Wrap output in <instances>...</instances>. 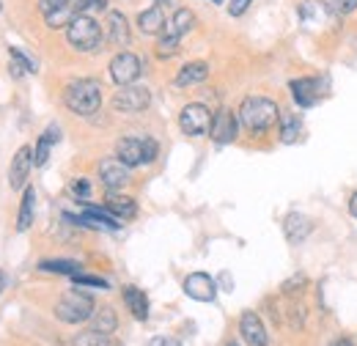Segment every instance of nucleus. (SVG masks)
<instances>
[{"label": "nucleus", "instance_id": "obj_1", "mask_svg": "<svg viewBox=\"0 0 357 346\" xmlns=\"http://www.w3.org/2000/svg\"><path fill=\"white\" fill-rule=\"evenodd\" d=\"M239 121L253 135H264L280 121V107L267 96H248L239 105Z\"/></svg>", "mask_w": 357, "mask_h": 346}, {"label": "nucleus", "instance_id": "obj_2", "mask_svg": "<svg viewBox=\"0 0 357 346\" xmlns=\"http://www.w3.org/2000/svg\"><path fill=\"white\" fill-rule=\"evenodd\" d=\"M63 102H66V107H69L72 113H77V116H91V113H96L99 105H102V86H99L96 80H89V77L75 80V83H69L66 91H63Z\"/></svg>", "mask_w": 357, "mask_h": 346}, {"label": "nucleus", "instance_id": "obj_3", "mask_svg": "<svg viewBox=\"0 0 357 346\" xmlns=\"http://www.w3.org/2000/svg\"><path fill=\"white\" fill-rule=\"evenodd\" d=\"M66 42L72 44L77 52H93L102 44V28L89 14H77L66 25Z\"/></svg>", "mask_w": 357, "mask_h": 346}, {"label": "nucleus", "instance_id": "obj_4", "mask_svg": "<svg viewBox=\"0 0 357 346\" xmlns=\"http://www.w3.org/2000/svg\"><path fill=\"white\" fill-rule=\"evenodd\" d=\"M55 316L66 324H80V322H89L93 316V300L89 294H83L80 289H69L58 305H55Z\"/></svg>", "mask_w": 357, "mask_h": 346}, {"label": "nucleus", "instance_id": "obj_5", "mask_svg": "<svg viewBox=\"0 0 357 346\" xmlns=\"http://www.w3.org/2000/svg\"><path fill=\"white\" fill-rule=\"evenodd\" d=\"M212 113H209V107L206 105H198V102H192V105H187L184 110H181V116H178V127L184 135H190V137H201V135H206V132L212 130Z\"/></svg>", "mask_w": 357, "mask_h": 346}, {"label": "nucleus", "instance_id": "obj_6", "mask_svg": "<svg viewBox=\"0 0 357 346\" xmlns=\"http://www.w3.org/2000/svg\"><path fill=\"white\" fill-rule=\"evenodd\" d=\"M151 105V93L143 86H121V91H116L113 96V107L119 113H140Z\"/></svg>", "mask_w": 357, "mask_h": 346}, {"label": "nucleus", "instance_id": "obj_7", "mask_svg": "<svg viewBox=\"0 0 357 346\" xmlns=\"http://www.w3.org/2000/svg\"><path fill=\"white\" fill-rule=\"evenodd\" d=\"M140 58L132 55V52H119L113 61H110V77L113 83L119 86H132L135 80L140 77Z\"/></svg>", "mask_w": 357, "mask_h": 346}, {"label": "nucleus", "instance_id": "obj_8", "mask_svg": "<svg viewBox=\"0 0 357 346\" xmlns=\"http://www.w3.org/2000/svg\"><path fill=\"white\" fill-rule=\"evenodd\" d=\"M33 165H36V151H33L31 146H22V149L14 154L11 168H8V184H11V190H22V187H25V181H28Z\"/></svg>", "mask_w": 357, "mask_h": 346}, {"label": "nucleus", "instance_id": "obj_9", "mask_svg": "<svg viewBox=\"0 0 357 346\" xmlns=\"http://www.w3.org/2000/svg\"><path fill=\"white\" fill-rule=\"evenodd\" d=\"M184 294L198 303H212L218 297V283L206 272H192L184 278Z\"/></svg>", "mask_w": 357, "mask_h": 346}, {"label": "nucleus", "instance_id": "obj_10", "mask_svg": "<svg viewBox=\"0 0 357 346\" xmlns=\"http://www.w3.org/2000/svg\"><path fill=\"white\" fill-rule=\"evenodd\" d=\"M99 179L110 193H116L130 181V165H124L119 157H107L99 163Z\"/></svg>", "mask_w": 357, "mask_h": 346}, {"label": "nucleus", "instance_id": "obj_11", "mask_svg": "<svg viewBox=\"0 0 357 346\" xmlns=\"http://www.w3.org/2000/svg\"><path fill=\"white\" fill-rule=\"evenodd\" d=\"M212 140L215 143H234V137H236V132H239V119L234 116V110H218L215 113V119H212Z\"/></svg>", "mask_w": 357, "mask_h": 346}, {"label": "nucleus", "instance_id": "obj_12", "mask_svg": "<svg viewBox=\"0 0 357 346\" xmlns=\"http://www.w3.org/2000/svg\"><path fill=\"white\" fill-rule=\"evenodd\" d=\"M239 333H242V338H245L250 346H267L269 344L264 322H261L259 313H253V310H245V313H242V319H239Z\"/></svg>", "mask_w": 357, "mask_h": 346}, {"label": "nucleus", "instance_id": "obj_13", "mask_svg": "<svg viewBox=\"0 0 357 346\" xmlns=\"http://www.w3.org/2000/svg\"><path fill=\"white\" fill-rule=\"evenodd\" d=\"M291 96L300 107H313L319 99H321V83L316 77H300V80H291Z\"/></svg>", "mask_w": 357, "mask_h": 346}, {"label": "nucleus", "instance_id": "obj_14", "mask_svg": "<svg viewBox=\"0 0 357 346\" xmlns=\"http://www.w3.org/2000/svg\"><path fill=\"white\" fill-rule=\"evenodd\" d=\"M116 157L130 168L146 165V160H143V137H121L116 143Z\"/></svg>", "mask_w": 357, "mask_h": 346}, {"label": "nucleus", "instance_id": "obj_15", "mask_svg": "<svg viewBox=\"0 0 357 346\" xmlns=\"http://www.w3.org/2000/svg\"><path fill=\"white\" fill-rule=\"evenodd\" d=\"M283 231H286V239L291 245H300L313 231V223L305 215H300V212H291V215L283 220Z\"/></svg>", "mask_w": 357, "mask_h": 346}, {"label": "nucleus", "instance_id": "obj_16", "mask_svg": "<svg viewBox=\"0 0 357 346\" xmlns=\"http://www.w3.org/2000/svg\"><path fill=\"white\" fill-rule=\"evenodd\" d=\"M107 42L113 47H127L130 44V25H127V17L121 11L107 14Z\"/></svg>", "mask_w": 357, "mask_h": 346}, {"label": "nucleus", "instance_id": "obj_17", "mask_svg": "<svg viewBox=\"0 0 357 346\" xmlns=\"http://www.w3.org/2000/svg\"><path fill=\"white\" fill-rule=\"evenodd\" d=\"M165 25H168V22H165V14H162L160 6H151V8H146V11L137 14V28H140V33H146V36L162 33Z\"/></svg>", "mask_w": 357, "mask_h": 346}, {"label": "nucleus", "instance_id": "obj_18", "mask_svg": "<svg viewBox=\"0 0 357 346\" xmlns=\"http://www.w3.org/2000/svg\"><path fill=\"white\" fill-rule=\"evenodd\" d=\"M206 77H209V63H204V61H192V63H187V66L178 69L176 86L178 88L198 86V83H204Z\"/></svg>", "mask_w": 357, "mask_h": 346}, {"label": "nucleus", "instance_id": "obj_19", "mask_svg": "<svg viewBox=\"0 0 357 346\" xmlns=\"http://www.w3.org/2000/svg\"><path fill=\"white\" fill-rule=\"evenodd\" d=\"M116 327H119V319H116V310H113L110 305L93 310V316H91V330L105 333V336H113Z\"/></svg>", "mask_w": 357, "mask_h": 346}, {"label": "nucleus", "instance_id": "obj_20", "mask_svg": "<svg viewBox=\"0 0 357 346\" xmlns=\"http://www.w3.org/2000/svg\"><path fill=\"white\" fill-rule=\"evenodd\" d=\"M107 212L119 217V220H132L137 215V204L130 195H119V193H107Z\"/></svg>", "mask_w": 357, "mask_h": 346}, {"label": "nucleus", "instance_id": "obj_21", "mask_svg": "<svg viewBox=\"0 0 357 346\" xmlns=\"http://www.w3.org/2000/svg\"><path fill=\"white\" fill-rule=\"evenodd\" d=\"M124 303L132 310L135 319H140V322L149 319V297L137 286H124Z\"/></svg>", "mask_w": 357, "mask_h": 346}, {"label": "nucleus", "instance_id": "obj_22", "mask_svg": "<svg viewBox=\"0 0 357 346\" xmlns=\"http://www.w3.org/2000/svg\"><path fill=\"white\" fill-rule=\"evenodd\" d=\"M280 140L283 143H294L300 140V132H303V119L291 110H280Z\"/></svg>", "mask_w": 357, "mask_h": 346}, {"label": "nucleus", "instance_id": "obj_23", "mask_svg": "<svg viewBox=\"0 0 357 346\" xmlns=\"http://www.w3.org/2000/svg\"><path fill=\"white\" fill-rule=\"evenodd\" d=\"M297 14H300V20L305 25H321L327 20V6L321 0H303L300 8H297Z\"/></svg>", "mask_w": 357, "mask_h": 346}, {"label": "nucleus", "instance_id": "obj_24", "mask_svg": "<svg viewBox=\"0 0 357 346\" xmlns=\"http://www.w3.org/2000/svg\"><path fill=\"white\" fill-rule=\"evenodd\" d=\"M33 209H36V193L33 187H25L22 193V204H20V217H17V231H28L31 223H33Z\"/></svg>", "mask_w": 357, "mask_h": 346}, {"label": "nucleus", "instance_id": "obj_25", "mask_svg": "<svg viewBox=\"0 0 357 346\" xmlns=\"http://www.w3.org/2000/svg\"><path fill=\"white\" fill-rule=\"evenodd\" d=\"M58 140H61V127L50 124L45 130V135L39 137V146H36V165H45L47 160H50V151H52V146Z\"/></svg>", "mask_w": 357, "mask_h": 346}, {"label": "nucleus", "instance_id": "obj_26", "mask_svg": "<svg viewBox=\"0 0 357 346\" xmlns=\"http://www.w3.org/2000/svg\"><path fill=\"white\" fill-rule=\"evenodd\" d=\"M178 44H181V36L165 25V31L160 33V42H157V55L160 58H174L178 52Z\"/></svg>", "mask_w": 357, "mask_h": 346}, {"label": "nucleus", "instance_id": "obj_27", "mask_svg": "<svg viewBox=\"0 0 357 346\" xmlns=\"http://www.w3.org/2000/svg\"><path fill=\"white\" fill-rule=\"evenodd\" d=\"M42 272H55V275H77L80 272V264L69 259H50L39 264Z\"/></svg>", "mask_w": 357, "mask_h": 346}, {"label": "nucleus", "instance_id": "obj_28", "mask_svg": "<svg viewBox=\"0 0 357 346\" xmlns=\"http://www.w3.org/2000/svg\"><path fill=\"white\" fill-rule=\"evenodd\" d=\"M75 346H124V344L116 341L113 336H105V333L89 330V333H80V336L75 338Z\"/></svg>", "mask_w": 357, "mask_h": 346}, {"label": "nucleus", "instance_id": "obj_29", "mask_svg": "<svg viewBox=\"0 0 357 346\" xmlns=\"http://www.w3.org/2000/svg\"><path fill=\"white\" fill-rule=\"evenodd\" d=\"M168 28H171V31H176L178 36L190 33V31L195 28V14H192L190 8H178L176 14H174V20L168 22Z\"/></svg>", "mask_w": 357, "mask_h": 346}, {"label": "nucleus", "instance_id": "obj_30", "mask_svg": "<svg viewBox=\"0 0 357 346\" xmlns=\"http://www.w3.org/2000/svg\"><path fill=\"white\" fill-rule=\"evenodd\" d=\"M8 52H11V58H14V63H11V72H14V77H20L22 72H36V63H33L28 55H22L17 47H11Z\"/></svg>", "mask_w": 357, "mask_h": 346}, {"label": "nucleus", "instance_id": "obj_31", "mask_svg": "<svg viewBox=\"0 0 357 346\" xmlns=\"http://www.w3.org/2000/svg\"><path fill=\"white\" fill-rule=\"evenodd\" d=\"M75 278V286H91V289H110L107 286V280L105 278H96V275H83V272H77V275H72Z\"/></svg>", "mask_w": 357, "mask_h": 346}, {"label": "nucleus", "instance_id": "obj_32", "mask_svg": "<svg viewBox=\"0 0 357 346\" xmlns=\"http://www.w3.org/2000/svg\"><path fill=\"white\" fill-rule=\"evenodd\" d=\"M107 6V0H75V14H89V11H102Z\"/></svg>", "mask_w": 357, "mask_h": 346}, {"label": "nucleus", "instance_id": "obj_33", "mask_svg": "<svg viewBox=\"0 0 357 346\" xmlns=\"http://www.w3.org/2000/svg\"><path fill=\"white\" fill-rule=\"evenodd\" d=\"M330 8H333L338 17H349L357 8V0H330Z\"/></svg>", "mask_w": 357, "mask_h": 346}, {"label": "nucleus", "instance_id": "obj_34", "mask_svg": "<svg viewBox=\"0 0 357 346\" xmlns=\"http://www.w3.org/2000/svg\"><path fill=\"white\" fill-rule=\"evenodd\" d=\"M157 154H160L157 140H154V137H143V160H146V165H149V163H154V160H157Z\"/></svg>", "mask_w": 357, "mask_h": 346}, {"label": "nucleus", "instance_id": "obj_35", "mask_svg": "<svg viewBox=\"0 0 357 346\" xmlns=\"http://www.w3.org/2000/svg\"><path fill=\"white\" fill-rule=\"evenodd\" d=\"M89 193H91V187H89V181H86V179H77V181L72 184V195L77 198V204H86Z\"/></svg>", "mask_w": 357, "mask_h": 346}, {"label": "nucleus", "instance_id": "obj_36", "mask_svg": "<svg viewBox=\"0 0 357 346\" xmlns=\"http://www.w3.org/2000/svg\"><path fill=\"white\" fill-rule=\"evenodd\" d=\"M66 6H72V0H39V11L42 14H52V11H58V8H66Z\"/></svg>", "mask_w": 357, "mask_h": 346}, {"label": "nucleus", "instance_id": "obj_37", "mask_svg": "<svg viewBox=\"0 0 357 346\" xmlns=\"http://www.w3.org/2000/svg\"><path fill=\"white\" fill-rule=\"evenodd\" d=\"M303 286H305V275H294L291 280L283 283V294H297V292H303Z\"/></svg>", "mask_w": 357, "mask_h": 346}, {"label": "nucleus", "instance_id": "obj_38", "mask_svg": "<svg viewBox=\"0 0 357 346\" xmlns=\"http://www.w3.org/2000/svg\"><path fill=\"white\" fill-rule=\"evenodd\" d=\"M250 3H253V0H231V3H228V14H231V17H242V14L250 8Z\"/></svg>", "mask_w": 357, "mask_h": 346}, {"label": "nucleus", "instance_id": "obj_39", "mask_svg": "<svg viewBox=\"0 0 357 346\" xmlns=\"http://www.w3.org/2000/svg\"><path fill=\"white\" fill-rule=\"evenodd\" d=\"M149 346H181L176 338H168V336H157V338H151V344Z\"/></svg>", "mask_w": 357, "mask_h": 346}, {"label": "nucleus", "instance_id": "obj_40", "mask_svg": "<svg viewBox=\"0 0 357 346\" xmlns=\"http://www.w3.org/2000/svg\"><path fill=\"white\" fill-rule=\"evenodd\" d=\"M333 346H355V341H352V338H338Z\"/></svg>", "mask_w": 357, "mask_h": 346}, {"label": "nucleus", "instance_id": "obj_41", "mask_svg": "<svg viewBox=\"0 0 357 346\" xmlns=\"http://www.w3.org/2000/svg\"><path fill=\"white\" fill-rule=\"evenodd\" d=\"M349 212H352V215L357 217V193L352 195V201H349Z\"/></svg>", "mask_w": 357, "mask_h": 346}, {"label": "nucleus", "instance_id": "obj_42", "mask_svg": "<svg viewBox=\"0 0 357 346\" xmlns=\"http://www.w3.org/2000/svg\"><path fill=\"white\" fill-rule=\"evenodd\" d=\"M220 280H223V286H228V292H231V275L223 272V278H220Z\"/></svg>", "mask_w": 357, "mask_h": 346}, {"label": "nucleus", "instance_id": "obj_43", "mask_svg": "<svg viewBox=\"0 0 357 346\" xmlns=\"http://www.w3.org/2000/svg\"><path fill=\"white\" fill-rule=\"evenodd\" d=\"M6 283H8V278H6V272H0V292L6 289Z\"/></svg>", "mask_w": 357, "mask_h": 346}, {"label": "nucleus", "instance_id": "obj_44", "mask_svg": "<svg viewBox=\"0 0 357 346\" xmlns=\"http://www.w3.org/2000/svg\"><path fill=\"white\" fill-rule=\"evenodd\" d=\"M160 3H174V0H160Z\"/></svg>", "mask_w": 357, "mask_h": 346}, {"label": "nucleus", "instance_id": "obj_45", "mask_svg": "<svg viewBox=\"0 0 357 346\" xmlns=\"http://www.w3.org/2000/svg\"><path fill=\"white\" fill-rule=\"evenodd\" d=\"M212 3H223V0H212Z\"/></svg>", "mask_w": 357, "mask_h": 346}, {"label": "nucleus", "instance_id": "obj_46", "mask_svg": "<svg viewBox=\"0 0 357 346\" xmlns=\"http://www.w3.org/2000/svg\"><path fill=\"white\" fill-rule=\"evenodd\" d=\"M0 11H3V3H0Z\"/></svg>", "mask_w": 357, "mask_h": 346}, {"label": "nucleus", "instance_id": "obj_47", "mask_svg": "<svg viewBox=\"0 0 357 346\" xmlns=\"http://www.w3.org/2000/svg\"><path fill=\"white\" fill-rule=\"evenodd\" d=\"M225 346H236V344H225Z\"/></svg>", "mask_w": 357, "mask_h": 346}]
</instances>
